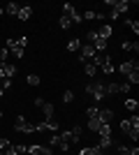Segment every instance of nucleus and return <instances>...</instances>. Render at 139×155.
Segmentation results:
<instances>
[{
	"mask_svg": "<svg viewBox=\"0 0 139 155\" xmlns=\"http://www.w3.org/2000/svg\"><path fill=\"white\" fill-rule=\"evenodd\" d=\"M86 95L91 97L95 104L102 102V100H107V95H104V81H91V84H86Z\"/></svg>",
	"mask_w": 139,
	"mask_h": 155,
	"instance_id": "nucleus-1",
	"label": "nucleus"
},
{
	"mask_svg": "<svg viewBox=\"0 0 139 155\" xmlns=\"http://www.w3.org/2000/svg\"><path fill=\"white\" fill-rule=\"evenodd\" d=\"M107 5H111V7H114L111 12L121 16V14H125L130 7H134L137 2H130V0H107Z\"/></svg>",
	"mask_w": 139,
	"mask_h": 155,
	"instance_id": "nucleus-2",
	"label": "nucleus"
},
{
	"mask_svg": "<svg viewBox=\"0 0 139 155\" xmlns=\"http://www.w3.org/2000/svg\"><path fill=\"white\" fill-rule=\"evenodd\" d=\"M118 72L123 74V77H127L130 72H139V63L137 60H125V63L118 65Z\"/></svg>",
	"mask_w": 139,
	"mask_h": 155,
	"instance_id": "nucleus-3",
	"label": "nucleus"
},
{
	"mask_svg": "<svg viewBox=\"0 0 139 155\" xmlns=\"http://www.w3.org/2000/svg\"><path fill=\"white\" fill-rule=\"evenodd\" d=\"M79 51H81V63H91V60L95 58V53H98L91 44H81Z\"/></svg>",
	"mask_w": 139,
	"mask_h": 155,
	"instance_id": "nucleus-4",
	"label": "nucleus"
},
{
	"mask_svg": "<svg viewBox=\"0 0 139 155\" xmlns=\"http://www.w3.org/2000/svg\"><path fill=\"white\" fill-rule=\"evenodd\" d=\"M100 70L104 72L107 77H109V74H114L116 65H114V60H111V56H109V53H104V60H102V65H100Z\"/></svg>",
	"mask_w": 139,
	"mask_h": 155,
	"instance_id": "nucleus-5",
	"label": "nucleus"
},
{
	"mask_svg": "<svg viewBox=\"0 0 139 155\" xmlns=\"http://www.w3.org/2000/svg\"><path fill=\"white\" fill-rule=\"evenodd\" d=\"M98 118L102 120V123L109 125L114 118H116V111H114V109H107V107H104V109H100V111H98Z\"/></svg>",
	"mask_w": 139,
	"mask_h": 155,
	"instance_id": "nucleus-6",
	"label": "nucleus"
},
{
	"mask_svg": "<svg viewBox=\"0 0 139 155\" xmlns=\"http://www.w3.org/2000/svg\"><path fill=\"white\" fill-rule=\"evenodd\" d=\"M30 16H33V7H30V5H21V7H19V14H16V19H19V21H28Z\"/></svg>",
	"mask_w": 139,
	"mask_h": 155,
	"instance_id": "nucleus-7",
	"label": "nucleus"
},
{
	"mask_svg": "<svg viewBox=\"0 0 139 155\" xmlns=\"http://www.w3.org/2000/svg\"><path fill=\"white\" fill-rule=\"evenodd\" d=\"M0 70H2L5 79H14V77H16V65H14V63H5Z\"/></svg>",
	"mask_w": 139,
	"mask_h": 155,
	"instance_id": "nucleus-8",
	"label": "nucleus"
},
{
	"mask_svg": "<svg viewBox=\"0 0 139 155\" xmlns=\"http://www.w3.org/2000/svg\"><path fill=\"white\" fill-rule=\"evenodd\" d=\"M111 32H114L111 26H98L95 35H98V37H102V39H109V37H111Z\"/></svg>",
	"mask_w": 139,
	"mask_h": 155,
	"instance_id": "nucleus-9",
	"label": "nucleus"
},
{
	"mask_svg": "<svg viewBox=\"0 0 139 155\" xmlns=\"http://www.w3.org/2000/svg\"><path fill=\"white\" fill-rule=\"evenodd\" d=\"M40 109H42V114H44V118H53V114H56V107H53V102H44Z\"/></svg>",
	"mask_w": 139,
	"mask_h": 155,
	"instance_id": "nucleus-10",
	"label": "nucleus"
},
{
	"mask_svg": "<svg viewBox=\"0 0 139 155\" xmlns=\"http://www.w3.org/2000/svg\"><path fill=\"white\" fill-rule=\"evenodd\" d=\"M114 141H111V137H100V143H98V150L100 153H104L107 148H111Z\"/></svg>",
	"mask_w": 139,
	"mask_h": 155,
	"instance_id": "nucleus-11",
	"label": "nucleus"
},
{
	"mask_svg": "<svg viewBox=\"0 0 139 155\" xmlns=\"http://www.w3.org/2000/svg\"><path fill=\"white\" fill-rule=\"evenodd\" d=\"M102 120H100V118H88V130H91V132H95V134H98L100 132V127H102Z\"/></svg>",
	"mask_w": 139,
	"mask_h": 155,
	"instance_id": "nucleus-12",
	"label": "nucleus"
},
{
	"mask_svg": "<svg viewBox=\"0 0 139 155\" xmlns=\"http://www.w3.org/2000/svg\"><path fill=\"white\" fill-rule=\"evenodd\" d=\"M19 2H7L5 5V14H9V16H16V14H19Z\"/></svg>",
	"mask_w": 139,
	"mask_h": 155,
	"instance_id": "nucleus-13",
	"label": "nucleus"
},
{
	"mask_svg": "<svg viewBox=\"0 0 139 155\" xmlns=\"http://www.w3.org/2000/svg\"><path fill=\"white\" fill-rule=\"evenodd\" d=\"M26 125H28V118L16 116V120H14V130H16V132H23V130H26Z\"/></svg>",
	"mask_w": 139,
	"mask_h": 155,
	"instance_id": "nucleus-14",
	"label": "nucleus"
},
{
	"mask_svg": "<svg viewBox=\"0 0 139 155\" xmlns=\"http://www.w3.org/2000/svg\"><path fill=\"white\" fill-rule=\"evenodd\" d=\"M84 74H86V77H95V74H98V67H95V65H93V63H86V65H84Z\"/></svg>",
	"mask_w": 139,
	"mask_h": 155,
	"instance_id": "nucleus-15",
	"label": "nucleus"
},
{
	"mask_svg": "<svg viewBox=\"0 0 139 155\" xmlns=\"http://www.w3.org/2000/svg\"><path fill=\"white\" fill-rule=\"evenodd\" d=\"M79 49H81V39L79 37H74V39L67 42V51H79Z\"/></svg>",
	"mask_w": 139,
	"mask_h": 155,
	"instance_id": "nucleus-16",
	"label": "nucleus"
},
{
	"mask_svg": "<svg viewBox=\"0 0 139 155\" xmlns=\"http://www.w3.org/2000/svg\"><path fill=\"white\" fill-rule=\"evenodd\" d=\"M79 155H102V153L98 150V146H86V148L79 150Z\"/></svg>",
	"mask_w": 139,
	"mask_h": 155,
	"instance_id": "nucleus-17",
	"label": "nucleus"
},
{
	"mask_svg": "<svg viewBox=\"0 0 139 155\" xmlns=\"http://www.w3.org/2000/svg\"><path fill=\"white\" fill-rule=\"evenodd\" d=\"M74 14H77V9H74V5H70V2H65V5H63V16H70V19H72Z\"/></svg>",
	"mask_w": 139,
	"mask_h": 155,
	"instance_id": "nucleus-18",
	"label": "nucleus"
},
{
	"mask_svg": "<svg viewBox=\"0 0 139 155\" xmlns=\"http://www.w3.org/2000/svg\"><path fill=\"white\" fill-rule=\"evenodd\" d=\"M125 84H130V86H137L139 84V72H130L125 77Z\"/></svg>",
	"mask_w": 139,
	"mask_h": 155,
	"instance_id": "nucleus-19",
	"label": "nucleus"
},
{
	"mask_svg": "<svg viewBox=\"0 0 139 155\" xmlns=\"http://www.w3.org/2000/svg\"><path fill=\"white\" fill-rule=\"evenodd\" d=\"M123 104H125V109H127V111L137 114V109H139V102H137V100H125Z\"/></svg>",
	"mask_w": 139,
	"mask_h": 155,
	"instance_id": "nucleus-20",
	"label": "nucleus"
},
{
	"mask_svg": "<svg viewBox=\"0 0 139 155\" xmlns=\"http://www.w3.org/2000/svg\"><path fill=\"white\" fill-rule=\"evenodd\" d=\"M58 26H60V30H67V28H72V21H70V16H60Z\"/></svg>",
	"mask_w": 139,
	"mask_h": 155,
	"instance_id": "nucleus-21",
	"label": "nucleus"
},
{
	"mask_svg": "<svg viewBox=\"0 0 139 155\" xmlns=\"http://www.w3.org/2000/svg\"><path fill=\"white\" fill-rule=\"evenodd\" d=\"M98 111H100L98 104H91V107L86 109V116H88V118H98Z\"/></svg>",
	"mask_w": 139,
	"mask_h": 155,
	"instance_id": "nucleus-22",
	"label": "nucleus"
},
{
	"mask_svg": "<svg viewBox=\"0 0 139 155\" xmlns=\"http://www.w3.org/2000/svg\"><path fill=\"white\" fill-rule=\"evenodd\" d=\"M95 19H98V14L93 12V9H88V12L81 14V21H95Z\"/></svg>",
	"mask_w": 139,
	"mask_h": 155,
	"instance_id": "nucleus-23",
	"label": "nucleus"
},
{
	"mask_svg": "<svg viewBox=\"0 0 139 155\" xmlns=\"http://www.w3.org/2000/svg\"><path fill=\"white\" fill-rule=\"evenodd\" d=\"M26 81H28L30 86H40V84H42V79L37 77V74H28V79H26Z\"/></svg>",
	"mask_w": 139,
	"mask_h": 155,
	"instance_id": "nucleus-24",
	"label": "nucleus"
},
{
	"mask_svg": "<svg viewBox=\"0 0 139 155\" xmlns=\"http://www.w3.org/2000/svg\"><path fill=\"white\" fill-rule=\"evenodd\" d=\"M100 137H111V125H102V127H100V132H98Z\"/></svg>",
	"mask_w": 139,
	"mask_h": 155,
	"instance_id": "nucleus-25",
	"label": "nucleus"
},
{
	"mask_svg": "<svg viewBox=\"0 0 139 155\" xmlns=\"http://www.w3.org/2000/svg\"><path fill=\"white\" fill-rule=\"evenodd\" d=\"M58 143H60V137H58V132H53V134L49 137V146L53 148V146H58Z\"/></svg>",
	"mask_w": 139,
	"mask_h": 155,
	"instance_id": "nucleus-26",
	"label": "nucleus"
},
{
	"mask_svg": "<svg viewBox=\"0 0 139 155\" xmlns=\"http://www.w3.org/2000/svg\"><path fill=\"white\" fill-rule=\"evenodd\" d=\"M125 26L130 28V30H134V35L139 32V23H137V21H130V19H125Z\"/></svg>",
	"mask_w": 139,
	"mask_h": 155,
	"instance_id": "nucleus-27",
	"label": "nucleus"
},
{
	"mask_svg": "<svg viewBox=\"0 0 139 155\" xmlns=\"http://www.w3.org/2000/svg\"><path fill=\"white\" fill-rule=\"evenodd\" d=\"M72 100H74V91H65V93H63V102H65V104H70Z\"/></svg>",
	"mask_w": 139,
	"mask_h": 155,
	"instance_id": "nucleus-28",
	"label": "nucleus"
},
{
	"mask_svg": "<svg viewBox=\"0 0 139 155\" xmlns=\"http://www.w3.org/2000/svg\"><path fill=\"white\" fill-rule=\"evenodd\" d=\"M9 56H14L16 60H21V58H23V49H19V46H16V49H12V51H9Z\"/></svg>",
	"mask_w": 139,
	"mask_h": 155,
	"instance_id": "nucleus-29",
	"label": "nucleus"
},
{
	"mask_svg": "<svg viewBox=\"0 0 139 155\" xmlns=\"http://www.w3.org/2000/svg\"><path fill=\"white\" fill-rule=\"evenodd\" d=\"M9 146H12V143H9V139H5V137H0V150L5 153V150L9 148Z\"/></svg>",
	"mask_w": 139,
	"mask_h": 155,
	"instance_id": "nucleus-30",
	"label": "nucleus"
},
{
	"mask_svg": "<svg viewBox=\"0 0 139 155\" xmlns=\"http://www.w3.org/2000/svg\"><path fill=\"white\" fill-rule=\"evenodd\" d=\"M14 150H16V153H19V155H26L28 146H26V143H16V146H14Z\"/></svg>",
	"mask_w": 139,
	"mask_h": 155,
	"instance_id": "nucleus-31",
	"label": "nucleus"
},
{
	"mask_svg": "<svg viewBox=\"0 0 139 155\" xmlns=\"http://www.w3.org/2000/svg\"><path fill=\"white\" fill-rule=\"evenodd\" d=\"M26 44H28V37H26V35L16 39V46H19V49H26Z\"/></svg>",
	"mask_w": 139,
	"mask_h": 155,
	"instance_id": "nucleus-32",
	"label": "nucleus"
},
{
	"mask_svg": "<svg viewBox=\"0 0 139 155\" xmlns=\"http://www.w3.org/2000/svg\"><path fill=\"white\" fill-rule=\"evenodd\" d=\"M130 88H132L130 84H118V93H130Z\"/></svg>",
	"mask_w": 139,
	"mask_h": 155,
	"instance_id": "nucleus-33",
	"label": "nucleus"
},
{
	"mask_svg": "<svg viewBox=\"0 0 139 155\" xmlns=\"http://www.w3.org/2000/svg\"><path fill=\"white\" fill-rule=\"evenodd\" d=\"M0 86H2V91H7V88L12 86V79H2V81H0Z\"/></svg>",
	"mask_w": 139,
	"mask_h": 155,
	"instance_id": "nucleus-34",
	"label": "nucleus"
},
{
	"mask_svg": "<svg viewBox=\"0 0 139 155\" xmlns=\"http://www.w3.org/2000/svg\"><path fill=\"white\" fill-rule=\"evenodd\" d=\"M116 150H118L121 155H127V153H130V148H127V146H116Z\"/></svg>",
	"mask_w": 139,
	"mask_h": 155,
	"instance_id": "nucleus-35",
	"label": "nucleus"
},
{
	"mask_svg": "<svg viewBox=\"0 0 139 155\" xmlns=\"http://www.w3.org/2000/svg\"><path fill=\"white\" fill-rule=\"evenodd\" d=\"M33 104H35V107H37V109H40L42 104H44V100H42V97H35V100H33Z\"/></svg>",
	"mask_w": 139,
	"mask_h": 155,
	"instance_id": "nucleus-36",
	"label": "nucleus"
},
{
	"mask_svg": "<svg viewBox=\"0 0 139 155\" xmlns=\"http://www.w3.org/2000/svg\"><path fill=\"white\" fill-rule=\"evenodd\" d=\"M5 155H19V153H16V150H14V146H9V148L5 150Z\"/></svg>",
	"mask_w": 139,
	"mask_h": 155,
	"instance_id": "nucleus-37",
	"label": "nucleus"
},
{
	"mask_svg": "<svg viewBox=\"0 0 139 155\" xmlns=\"http://www.w3.org/2000/svg\"><path fill=\"white\" fill-rule=\"evenodd\" d=\"M2 14H5V7H0V16H2Z\"/></svg>",
	"mask_w": 139,
	"mask_h": 155,
	"instance_id": "nucleus-38",
	"label": "nucleus"
},
{
	"mask_svg": "<svg viewBox=\"0 0 139 155\" xmlns=\"http://www.w3.org/2000/svg\"><path fill=\"white\" fill-rule=\"evenodd\" d=\"M2 95H5V91H2V86H0V97H2Z\"/></svg>",
	"mask_w": 139,
	"mask_h": 155,
	"instance_id": "nucleus-39",
	"label": "nucleus"
},
{
	"mask_svg": "<svg viewBox=\"0 0 139 155\" xmlns=\"http://www.w3.org/2000/svg\"><path fill=\"white\" fill-rule=\"evenodd\" d=\"M2 116H5V114H2V111H0V120H2Z\"/></svg>",
	"mask_w": 139,
	"mask_h": 155,
	"instance_id": "nucleus-40",
	"label": "nucleus"
},
{
	"mask_svg": "<svg viewBox=\"0 0 139 155\" xmlns=\"http://www.w3.org/2000/svg\"><path fill=\"white\" fill-rule=\"evenodd\" d=\"M0 155H5V153H2V150H0Z\"/></svg>",
	"mask_w": 139,
	"mask_h": 155,
	"instance_id": "nucleus-41",
	"label": "nucleus"
}]
</instances>
